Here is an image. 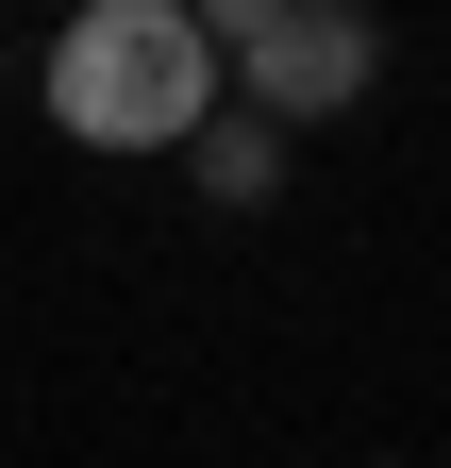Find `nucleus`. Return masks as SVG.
I'll return each mask as SVG.
<instances>
[{
  "label": "nucleus",
  "mask_w": 451,
  "mask_h": 468,
  "mask_svg": "<svg viewBox=\"0 0 451 468\" xmlns=\"http://www.w3.org/2000/svg\"><path fill=\"white\" fill-rule=\"evenodd\" d=\"M201 117H217L201 0H84L50 34V134L68 151H184Z\"/></svg>",
  "instance_id": "nucleus-1"
},
{
  "label": "nucleus",
  "mask_w": 451,
  "mask_h": 468,
  "mask_svg": "<svg viewBox=\"0 0 451 468\" xmlns=\"http://www.w3.org/2000/svg\"><path fill=\"white\" fill-rule=\"evenodd\" d=\"M201 50H217V101H251L267 134L384 84V17H351V0H201Z\"/></svg>",
  "instance_id": "nucleus-2"
},
{
  "label": "nucleus",
  "mask_w": 451,
  "mask_h": 468,
  "mask_svg": "<svg viewBox=\"0 0 451 468\" xmlns=\"http://www.w3.org/2000/svg\"><path fill=\"white\" fill-rule=\"evenodd\" d=\"M184 151H201V185H217V201H267V185H285V134H267L251 101H217V117H201Z\"/></svg>",
  "instance_id": "nucleus-3"
}]
</instances>
